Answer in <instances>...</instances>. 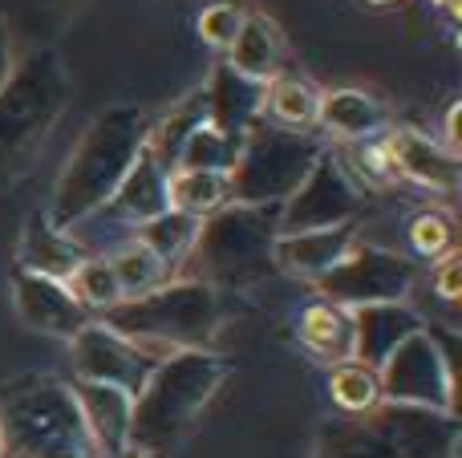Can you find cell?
I'll return each mask as SVG.
<instances>
[{
    "instance_id": "1",
    "label": "cell",
    "mask_w": 462,
    "mask_h": 458,
    "mask_svg": "<svg viewBox=\"0 0 462 458\" xmlns=\"http://www.w3.org/2000/svg\"><path fill=\"white\" fill-rule=\"evenodd\" d=\"M151 122L154 118L143 105H110V110H102L89 122V130L73 146L69 162H65L61 179H57L53 203L45 211L61 232L81 227L89 215H97L114 199L122 179L130 175L138 154L146 151Z\"/></svg>"
},
{
    "instance_id": "2",
    "label": "cell",
    "mask_w": 462,
    "mask_h": 458,
    "mask_svg": "<svg viewBox=\"0 0 462 458\" xmlns=\"http://www.w3.org/2000/svg\"><path fill=\"white\" fill-rule=\"evenodd\" d=\"M69 97V69L53 45L21 53L13 78L0 86V191L21 183L32 170Z\"/></svg>"
},
{
    "instance_id": "3",
    "label": "cell",
    "mask_w": 462,
    "mask_h": 458,
    "mask_svg": "<svg viewBox=\"0 0 462 458\" xmlns=\"http://www.w3.org/2000/svg\"><path fill=\"white\" fill-rule=\"evenodd\" d=\"M231 365L211 349H183L154 365L146 386L134 394L130 410V451L159 454L171 451L191 430L199 410L216 398V389L227 381Z\"/></svg>"
},
{
    "instance_id": "4",
    "label": "cell",
    "mask_w": 462,
    "mask_h": 458,
    "mask_svg": "<svg viewBox=\"0 0 462 458\" xmlns=\"http://www.w3.org/2000/svg\"><path fill=\"white\" fill-rule=\"evenodd\" d=\"M227 321L224 292L203 280H167L138 300H122L102 316L106 329L154 357H171L183 349H211Z\"/></svg>"
},
{
    "instance_id": "5",
    "label": "cell",
    "mask_w": 462,
    "mask_h": 458,
    "mask_svg": "<svg viewBox=\"0 0 462 458\" xmlns=\"http://www.w3.org/2000/svg\"><path fill=\"white\" fill-rule=\"evenodd\" d=\"M0 458H102L81 422L73 386L41 373L5 386Z\"/></svg>"
},
{
    "instance_id": "6",
    "label": "cell",
    "mask_w": 462,
    "mask_h": 458,
    "mask_svg": "<svg viewBox=\"0 0 462 458\" xmlns=\"http://www.w3.org/2000/svg\"><path fill=\"white\" fill-rule=\"evenodd\" d=\"M276 235L280 203H263V207L227 203L224 211H216L199 224L195 248L187 252V260H191L187 280H203L219 292L255 289L276 272V260H272Z\"/></svg>"
},
{
    "instance_id": "7",
    "label": "cell",
    "mask_w": 462,
    "mask_h": 458,
    "mask_svg": "<svg viewBox=\"0 0 462 458\" xmlns=\"http://www.w3.org/2000/svg\"><path fill=\"white\" fill-rule=\"evenodd\" d=\"M462 435L450 414L382 402L377 410L328 426L312 458H458Z\"/></svg>"
},
{
    "instance_id": "8",
    "label": "cell",
    "mask_w": 462,
    "mask_h": 458,
    "mask_svg": "<svg viewBox=\"0 0 462 458\" xmlns=\"http://www.w3.org/2000/svg\"><path fill=\"white\" fill-rule=\"evenodd\" d=\"M325 151L328 146L320 142L312 130L309 134H300V130H280L260 118L239 138V154L227 170L231 203H247V207L284 203Z\"/></svg>"
},
{
    "instance_id": "9",
    "label": "cell",
    "mask_w": 462,
    "mask_h": 458,
    "mask_svg": "<svg viewBox=\"0 0 462 458\" xmlns=\"http://www.w3.org/2000/svg\"><path fill=\"white\" fill-rule=\"evenodd\" d=\"M377 381H382V402L455 418V370H450V357L442 349L439 333H410L382 362Z\"/></svg>"
},
{
    "instance_id": "10",
    "label": "cell",
    "mask_w": 462,
    "mask_h": 458,
    "mask_svg": "<svg viewBox=\"0 0 462 458\" xmlns=\"http://www.w3.org/2000/svg\"><path fill=\"white\" fill-rule=\"evenodd\" d=\"M320 300L341 308H365V305H402L418 284V264L402 252L357 243L333 272L312 280Z\"/></svg>"
},
{
    "instance_id": "11",
    "label": "cell",
    "mask_w": 462,
    "mask_h": 458,
    "mask_svg": "<svg viewBox=\"0 0 462 458\" xmlns=\"http://www.w3.org/2000/svg\"><path fill=\"white\" fill-rule=\"evenodd\" d=\"M361 187L349 179L345 162L333 151H325L312 170L300 179L292 195L280 203V235L320 232V227H341L361 215Z\"/></svg>"
},
{
    "instance_id": "12",
    "label": "cell",
    "mask_w": 462,
    "mask_h": 458,
    "mask_svg": "<svg viewBox=\"0 0 462 458\" xmlns=\"http://www.w3.org/2000/svg\"><path fill=\"white\" fill-rule=\"evenodd\" d=\"M69 362L78 381H97V386H118L130 398L146 386V378L154 373V365L162 357H154L151 349L134 345V341L118 337L114 329H106L102 321H89L81 333L69 337Z\"/></svg>"
},
{
    "instance_id": "13",
    "label": "cell",
    "mask_w": 462,
    "mask_h": 458,
    "mask_svg": "<svg viewBox=\"0 0 462 458\" xmlns=\"http://www.w3.org/2000/svg\"><path fill=\"white\" fill-rule=\"evenodd\" d=\"M13 308L21 316V325H29L32 333H45V337L69 341L73 333H81L89 325V313L73 300L69 284L24 272V268L13 272Z\"/></svg>"
},
{
    "instance_id": "14",
    "label": "cell",
    "mask_w": 462,
    "mask_h": 458,
    "mask_svg": "<svg viewBox=\"0 0 462 458\" xmlns=\"http://www.w3.org/2000/svg\"><path fill=\"white\" fill-rule=\"evenodd\" d=\"M385 151L390 162L398 170V179H410L418 187H430V191L455 195L458 191V151L434 142L422 130H390L385 134Z\"/></svg>"
},
{
    "instance_id": "15",
    "label": "cell",
    "mask_w": 462,
    "mask_h": 458,
    "mask_svg": "<svg viewBox=\"0 0 462 458\" xmlns=\"http://www.w3.org/2000/svg\"><path fill=\"white\" fill-rule=\"evenodd\" d=\"M357 224H341V227H320V232H296V235H276L272 260L276 268L304 280H320L325 272H333L353 248H357Z\"/></svg>"
},
{
    "instance_id": "16",
    "label": "cell",
    "mask_w": 462,
    "mask_h": 458,
    "mask_svg": "<svg viewBox=\"0 0 462 458\" xmlns=\"http://www.w3.org/2000/svg\"><path fill=\"white\" fill-rule=\"evenodd\" d=\"M89 256V248L73 232H61L45 211H32L21 235V252H16V268L24 272L49 276V280H69L78 272V264Z\"/></svg>"
},
{
    "instance_id": "17",
    "label": "cell",
    "mask_w": 462,
    "mask_h": 458,
    "mask_svg": "<svg viewBox=\"0 0 462 458\" xmlns=\"http://www.w3.org/2000/svg\"><path fill=\"white\" fill-rule=\"evenodd\" d=\"M78 398L81 422H86L94 446L102 451V458H122L130 451V410L134 398L118 386H97V381H78L73 386Z\"/></svg>"
},
{
    "instance_id": "18",
    "label": "cell",
    "mask_w": 462,
    "mask_h": 458,
    "mask_svg": "<svg viewBox=\"0 0 462 458\" xmlns=\"http://www.w3.org/2000/svg\"><path fill=\"white\" fill-rule=\"evenodd\" d=\"M263 86L268 81H252L244 73H236L227 61H219L208 78V110L211 126L224 130L231 138H244L255 122L263 118Z\"/></svg>"
},
{
    "instance_id": "19",
    "label": "cell",
    "mask_w": 462,
    "mask_h": 458,
    "mask_svg": "<svg viewBox=\"0 0 462 458\" xmlns=\"http://www.w3.org/2000/svg\"><path fill=\"white\" fill-rule=\"evenodd\" d=\"M426 329L422 316L406 305H365L353 308V362L382 370V362L410 337Z\"/></svg>"
},
{
    "instance_id": "20",
    "label": "cell",
    "mask_w": 462,
    "mask_h": 458,
    "mask_svg": "<svg viewBox=\"0 0 462 458\" xmlns=\"http://www.w3.org/2000/svg\"><path fill=\"white\" fill-rule=\"evenodd\" d=\"M167 175H171V170L162 167L151 151H143V154H138V162L130 167V175L122 179V187L114 191V199L106 203L97 215L114 219V224H130V227H138V224H146V219L162 215V211L171 207V203H167ZM97 215H89V219H97Z\"/></svg>"
},
{
    "instance_id": "21",
    "label": "cell",
    "mask_w": 462,
    "mask_h": 458,
    "mask_svg": "<svg viewBox=\"0 0 462 458\" xmlns=\"http://www.w3.org/2000/svg\"><path fill=\"white\" fill-rule=\"evenodd\" d=\"M317 126L337 138H349V142H365L390 126V105L369 89H328V94H320Z\"/></svg>"
},
{
    "instance_id": "22",
    "label": "cell",
    "mask_w": 462,
    "mask_h": 458,
    "mask_svg": "<svg viewBox=\"0 0 462 458\" xmlns=\"http://www.w3.org/2000/svg\"><path fill=\"white\" fill-rule=\"evenodd\" d=\"M284 53H288V45H284L280 24L268 13H255L252 8L244 29L236 32V41L227 49V65L252 81H272L276 73H284Z\"/></svg>"
},
{
    "instance_id": "23",
    "label": "cell",
    "mask_w": 462,
    "mask_h": 458,
    "mask_svg": "<svg viewBox=\"0 0 462 458\" xmlns=\"http://www.w3.org/2000/svg\"><path fill=\"white\" fill-rule=\"evenodd\" d=\"M86 0H0V16L13 29L16 49H49L65 32V24L81 13Z\"/></svg>"
},
{
    "instance_id": "24",
    "label": "cell",
    "mask_w": 462,
    "mask_h": 458,
    "mask_svg": "<svg viewBox=\"0 0 462 458\" xmlns=\"http://www.w3.org/2000/svg\"><path fill=\"white\" fill-rule=\"evenodd\" d=\"M296 333H300V345L309 349L312 357L328 365L353 362V313L341 305H328V300H309L300 308V321H296Z\"/></svg>"
},
{
    "instance_id": "25",
    "label": "cell",
    "mask_w": 462,
    "mask_h": 458,
    "mask_svg": "<svg viewBox=\"0 0 462 458\" xmlns=\"http://www.w3.org/2000/svg\"><path fill=\"white\" fill-rule=\"evenodd\" d=\"M317 114H320V89L309 78L276 73L263 86V122H272V126L309 134L317 126Z\"/></svg>"
},
{
    "instance_id": "26",
    "label": "cell",
    "mask_w": 462,
    "mask_h": 458,
    "mask_svg": "<svg viewBox=\"0 0 462 458\" xmlns=\"http://www.w3.org/2000/svg\"><path fill=\"white\" fill-rule=\"evenodd\" d=\"M167 203L171 211H183L191 219H208L231 203V183L224 170H171Z\"/></svg>"
},
{
    "instance_id": "27",
    "label": "cell",
    "mask_w": 462,
    "mask_h": 458,
    "mask_svg": "<svg viewBox=\"0 0 462 458\" xmlns=\"http://www.w3.org/2000/svg\"><path fill=\"white\" fill-rule=\"evenodd\" d=\"M203 122H211V110H208V89H191L179 105H171V114H162L159 122H151V138H146V151L162 162L167 170H175V154L179 146L187 142L191 130H199Z\"/></svg>"
},
{
    "instance_id": "28",
    "label": "cell",
    "mask_w": 462,
    "mask_h": 458,
    "mask_svg": "<svg viewBox=\"0 0 462 458\" xmlns=\"http://www.w3.org/2000/svg\"><path fill=\"white\" fill-rule=\"evenodd\" d=\"M199 224L203 219H191V215H183V211H162V215H154V219H146V224H138V227H130V240L134 243H143L146 252H154V256L162 260L167 268H179L187 260V252L195 248V235H199Z\"/></svg>"
},
{
    "instance_id": "29",
    "label": "cell",
    "mask_w": 462,
    "mask_h": 458,
    "mask_svg": "<svg viewBox=\"0 0 462 458\" xmlns=\"http://www.w3.org/2000/svg\"><path fill=\"white\" fill-rule=\"evenodd\" d=\"M106 260H110V268H114V280H118V289H122V300H138V297H146V292H154L159 284L171 280V268L134 240H126Z\"/></svg>"
},
{
    "instance_id": "30",
    "label": "cell",
    "mask_w": 462,
    "mask_h": 458,
    "mask_svg": "<svg viewBox=\"0 0 462 458\" xmlns=\"http://www.w3.org/2000/svg\"><path fill=\"white\" fill-rule=\"evenodd\" d=\"M328 394H333V406L349 418L357 414H369L382 406V381H377V370L361 362H341L328 373Z\"/></svg>"
},
{
    "instance_id": "31",
    "label": "cell",
    "mask_w": 462,
    "mask_h": 458,
    "mask_svg": "<svg viewBox=\"0 0 462 458\" xmlns=\"http://www.w3.org/2000/svg\"><path fill=\"white\" fill-rule=\"evenodd\" d=\"M236 154H239V138H231L224 130L211 126V122H203V126L191 130L187 142L179 146L175 170H224L227 175Z\"/></svg>"
},
{
    "instance_id": "32",
    "label": "cell",
    "mask_w": 462,
    "mask_h": 458,
    "mask_svg": "<svg viewBox=\"0 0 462 458\" xmlns=\"http://www.w3.org/2000/svg\"><path fill=\"white\" fill-rule=\"evenodd\" d=\"M65 284H69L73 300H78L86 313L106 316L114 305H122V289H118V280H114V268L106 256H86Z\"/></svg>"
},
{
    "instance_id": "33",
    "label": "cell",
    "mask_w": 462,
    "mask_h": 458,
    "mask_svg": "<svg viewBox=\"0 0 462 458\" xmlns=\"http://www.w3.org/2000/svg\"><path fill=\"white\" fill-rule=\"evenodd\" d=\"M406 240L418 260H439V256H447V252H455V219L439 207L418 211L406 227Z\"/></svg>"
},
{
    "instance_id": "34",
    "label": "cell",
    "mask_w": 462,
    "mask_h": 458,
    "mask_svg": "<svg viewBox=\"0 0 462 458\" xmlns=\"http://www.w3.org/2000/svg\"><path fill=\"white\" fill-rule=\"evenodd\" d=\"M247 13L252 8L244 5V0H211L208 8L199 13V21H195V29H199V37L208 41L211 49H231V41H236V32L244 29Z\"/></svg>"
},
{
    "instance_id": "35",
    "label": "cell",
    "mask_w": 462,
    "mask_h": 458,
    "mask_svg": "<svg viewBox=\"0 0 462 458\" xmlns=\"http://www.w3.org/2000/svg\"><path fill=\"white\" fill-rule=\"evenodd\" d=\"M357 159H361V175H365L369 183L385 187L398 179V170H393V162H390V151H385V138H365Z\"/></svg>"
},
{
    "instance_id": "36",
    "label": "cell",
    "mask_w": 462,
    "mask_h": 458,
    "mask_svg": "<svg viewBox=\"0 0 462 458\" xmlns=\"http://www.w3.org/2000/svg\"><path fill=\"white\" fill-rule=\"evenodd\" d=\"M430 289L439 292V300H447V305H455L462 297V280H458V252H447V256L434 260L430 268Z\"/></svg>"
},
{
    "instance_id": "37",
    "label": "cell",
    "mask_w": 462,
    "mask_h": 458,
    "mask_svg": "<svg viewBox=\"0 0 462 458\" xmlns=\"http://www.w3.org/2000/svg\"><path fill=\"white\" fill-rule=\"evenodd\" d=\"M16 61H21V49H16L13 29H8V24H5V16H0V86H5V81L13 78Z\"/></svg>"
},
{
    "instance_id": "38",
    "label": "cell",
    "mask_w": 462,
    "mask_h": 458,
    "mask_svg": "<svg viewBox=\"0 0 462 458\" xmlns=\"http://www.w3.org/2000/svg\"><path fill=\"white\" fill-rule=\"evenodd\" d=\"M458 110H462L458 102H450V110H447V142H450V151L458 146Z\"/></svg>"
},
{
    "instance_id": "39",
    "label": "cell",
    "mask_w": 462,
    "mask_h": 458,
    "mask_svg": "<svg viewBox=\"0 0 462 458\" xmlns=\"http://www.w3.org/2000/svg\"><path fill=\"white\" fill-rule=\"evenodd\" d=\"M434 5L442 8V13H450V16H458V0H434Z\"/></svg>"
},
{
    "instance_id": "40",
    "label": "cell",
    "mask_w": 462,
    "mask_h": 458,
    "mask_svg": "<svg viewBox=\"0 0 462 458\" xmlns=\"http://www.w3.org/2000/svg\"><path fill=\"white\" fill-rule=\"evenodd\" d=\"M365 5H377V8H385V5H398V0H365Z\"/></svg>"
},
{
    "instance_id": "41",
    "label": "cell",
    "mask_w": 462,
    "mask_h": 458,
    "mask_svg": "<svg viewBox=\"0 0 462 458\" xmlns=\"http://www.w3.org/2000/svg\"><path fill=\"white\" fill-rule=\"evenodd\" d=\"M122 458H146V454H134V451H126V454H122Z\"/></svg>"
}]
</instances>
